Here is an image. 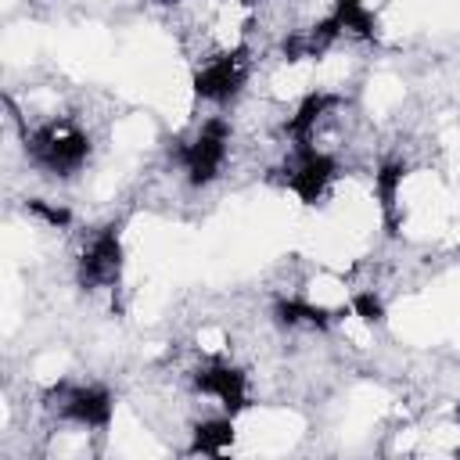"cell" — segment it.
I'll return each mask as SVG.
<instances>
[{
  "instance_id": "obj_6",
  "label": "cell",
  "mask_w": 460,
  "mask_h": 460,
  "mask_svg": "<svg viewBox=\"0 0 460 460\" xmlns=\"http://www.w3.org/2000/svg\"><path fill=\"white\" fill-rule=\"evenodd\" d=\"M115 413V399L108 388L101 385H86V388H61V417L79 424V428H97L104 431L111 424Z\"/></svg>"
},
{
  "instance_id": "obj_11",
  "label": "cell",
  "mask_w": 460,
  "mask_h": 460,
  "mask_svg": "<svg viewBox=\"0 0 460 460\" xmlns=\"http://www.w3.org/2000/svg\"><path fill=\"white\" fill-rule=\"evenodd\" d=\"M331 14L338 18V25H341L345 36L374 40V32H377V22H374V14L367 11L363 0H334V11Z\"/></svg>"
},
{
  "instance_id": "obj_4",
  "label": "cell",
  "mask_w": 460,
  "mask_h": 460,
  "mask_svg": "<svg viewBox=\"0 0 460 460\" xmlns=\"http://www.w3.org/2000/svg\"><path fill=\"white\" fill-rule=\"evenodd\" d=\"M288 172H291V176H288V187H291L305 205H316V201L327 194V187H331L338 165H334L331 155L316 151L313 144H295V162H291Z\"/></svg>"
},
{
  "instance_id": "obj_8",
  "label": "cell",
  "mask_w": 460,
  "mask_h": 460,
  "mask_svg": "<svg viewBox=\"0 0 460 460\" xmlns=\"http://www.w3.org/2000/svg\"><path fill=\"white\" fill-rule=\"evenodd\" d=\"M334 104H338V97H334V93H323V90L309 93V97L298 104V111L288 119V133L295 137V144H309V140H313V133H316V126H320V119H323Z\"/></svg>"
},
{
  "instance_id": "obj_5",
  "label": "cell",
  "mask_w": 460,
  "mask_h": 460,
  "mask_svg": "<svg viewBox=\"0 0 460 460\" xmlns=\"http://www.w3.org/2000/svg\"><path fill=\"white\" fill-rule=\"evenodd\" d=\"M244 50H234V54H223L216 61H208L198 75H194V93L201 101H212V104H226L237 97V90L244 86Z\"/></svg>"
},
{
  "instance_id": "obj_1",
  "label": "cell",
  "mask_w": 460,
  "mask_h": 460,
  "mask_svg": "<svg viewBox=\"0 0 460 460\" xmlns=\"http://www.w3.org/2000/svg\"><path fill=\"white\" fill-rule=\"evenodd\" d=\"M25 155L47 176H75L90 158V137L68 122H47L25 137Z\"/></svg>"
},
{
  "instance_id": "obj_9",
  "label": "cell",
  "mask_w": 460,
  "mask_h": 460,
  "mask_svg": "<svg viewBox=\"0 0 460 460\" xmlns=\"http://www.w3.org/2000/svg\"><path fill=\"white\" fill-rule=\"evenodd\" d=\"M273 316L280 327H331L334 323V313L323 309V305H313V302H298V298H280L273 305Z\"/></svg>"
},
{
  "instance_id": "obj_7",
  "label": "cell",
  "mask_w": 460,
  "mask_h": 460,
  "mask_svg": "<svg viewBox=\"0 0 460 460\" xmlns=\"http://www.w3.org/2000/svg\"><path fill=\"white\" fill-rule=\"evenodd\" d=\"M194 392L219 399V406H223L230 417H237L241 410H248V381H244V374H241L237 367L212 363V367L198 370V374H194Z\"/></svg>"
},
{
  "instance_id": "obj_3",
  "label": "cell",
  "mask_w": 460,
  "mask_h": 460,
  "mask_svg": "<svg viewBox=\"0 0 460 460\" xmlns=\"http://www.w3.org/2000/svg\"><path fill=\"white\" fill-rule=\"evenodd\" d=\"M119 277H122V237L119 226H104L79 259V284L93 291L119 284Z\"/></svg>"
},
{
  "instance_id": "obj_12",
  "label": "cell",
  "mask_w": 460,
  "mask_h": 460,
  "mask_svg": "<svg viewBox=\"0 0 460 460\" xmlns=\"http://www.w3.org/2000/svg\"><path fill=\"white\" fill-rule=\"evenodd\" d=\"M402 176H406L402 162H381L377 172H374V190H377V201H381V212H385L388 223L395 219V198H399Z\"/></svg>"
},
{
  "instance_id": "obj_13",
  "label": "cell",
  "mask_w": 460,
  "mask_h": 460,
  "mask_svg": "<svg viewBox=\"0 0 460 460\" xmlns=\"http://www.w3.org/2000/svg\"><path fill=\"white\" fill-rule=\"evenodd\" d=\"M25 212L36 216V219H43L50 230H68V226H72V212H68L65 205H50V201H43V198H29V201H25Z\"/></svg>"
},
{
  "instance_id": "obj_10",
  "label": "cell",
  "mask_w": 460,
  "mask_h": 460,
  "mask_svg": "<svg viewBox=\"0 0 460 460\" xmlns=\"http://www.w3.org/2000/svg\"><path fill=\"white\" fill-rule=\"evenodd\" d=\"M234 446V417L223 413V417H212V420H201L194 428V442L187 453H205V456H216L223 449Z\"/></svg>"
},
{
  "instance_id": "obj_2",
  "label": "cell",
  "mask_w": 460,
  "mask_h": 460,
  "mask_svg": "<svg viewBox=\"0 0 460 460\" xmlns=\"http://www.w3.org/2000/svg\"><path fill=\"white\" fill-rule=\"evenodd\" d=\"M226 144H230V122L226 119H208V122H201L198 137L180 147V162L187 169L190 187H205L219 176V169L226 162Z\"/></svg>"
},
{
  "instance_id": "obj_14",
  "label": "cell",
  "mask_w": 460,
  "mask_h": 460,
  "mask_svg": "<svg viewBox=\"0 0 460 460\" xmlns=\"http://www.w3.org/2000/svg\"><path fill=\"white\" fill-rule=\"evenodd\" d=\"M349 313L359 316L367 327H381L385 323V302L374 291H356L352 302H349Z\"/></svg>"
}]
</instances>
